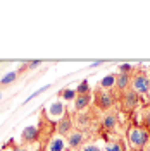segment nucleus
I'll return each mask as SVG.
<instances>
[{
    "label": "nucleus",
    "instance_id": "nucleus-1",
    "mask_svg": "<svg viewBox=\"0 0 150 151\" xmlns=\"http://www.w3.org/2000/svg\"><path fill=\"white\" fill-rule=\"evenodd\" d=\"M128 142H130V148L133 151H143L147 146H149V141H150V132L141 127V125H133L128 129Z\"/></svg>",
    "mask_w": 150,
    "mask_h": 151
},
{
    "label": "nucleus",
    "instance_id": "nucleus-2",
    "mask_svg": "<svg viewBox=\"0 0 150 151\" xmlns=\"http://www.w3.org/2000/svg\"><path fill=\"white\" fill-rule=\"evenodd\" d=\"M136 94H149L150 93V76L145 70H135L131 76V88Z\"/></svg>",
    "mask_w": 150,
    "mask_h": 151
},
{
    "label": "nucleus",
    "instance_id": "nucleus-3",
    "mask_svg": "<svg viewBox=\"0 0 150 151\" xmlns=\"http://www.w3.org/2000/svg\"><path fill=\"white\" fill-rule=\"evenodd\" d=\"M97 106L103 110V112H109V108H112L114 103H116V98L111 91H105V89H97Z\"/></svg>",
    "mask_w": 150,
    "mask_h": 151
},
{
    "label": "nucleus",
    "instance_id": "nucleus-4",
    "mask_svg": "<svg viewBox=\"0 0 150 151\" xmlns=\"http://www.w3.org/2000/svg\"><path fill=\"white\" fill-rule=\"evenodd\" d=\"M140 105V94H136L133 89H128L122 93V106L126 110H135Z\"/></svg>",
    "mask_w": 150,
    "mask_h": 151
},
{
    "label": "nucleus",
    "instance_id": "nucleus-5",
    "mask_svg": "<svg viewBox=\"0 0 150 151\" xmlns=\"http://www.w3.org/2000/svg\"><path fill=\"white\" fill-rule=\"evenodd\" d=\"M38 137H40V132H38L36 125H28L21 132V141L24 144H33V142L38 141Z\"/></svg>",
    "mask_w": 150,
    "mask_h": 151
},
{
    "label": "nucleus",
    "instance_id": "nucleus-6",
    "mask_svg": "<svg viewBox=\"0 0 150 151\" xmlns=\"http://www.w3.org/2000/svg\"><path fill=\"white\" fill-rule=\"evenodd\" d=\"M117 113L116 112H105L102 117V129H105V131L112 132L116 127H117Z\"/></svg>",
    "mask_w": 150,
    "mask_h": 151
},
{
    "label": "nucleus",
    "instance_id": "nucleus-7",
    "mask_svg": "<svg viewBox=\"0 0 150 151\" xmlns=\"http://www.w3.org/2000/svg\"><path fill=\"white\" fill-rule=\"evenodd\" d=\"M57 132H59L60 136H69V134L73 132V119H71L69 113L64 115V117L57 122Z\"/></svg>",
    "mask_w": 150,
    "mask_h": 151
},
{
    "label": "nucleus",
    "instance_id": "nucleus-8",
    "mask_svg": "<svg viewBox=\"0 0 150 151\" xmlns=\"http://www.w3.org/2000/svg\"><path fill=\"white\" fill-rule=\"evenodd\" d=\"M84 139H86L84 132L74 131V132H71V134L67 136V146H69V148H83Z\"/></svg>",
    "mask_w": 150,
    "mask_h": 151
},
{
    "label": "nucleus",
    "instance_id": "nucleus-9",
    "mask_svg": "<svg viewBox=\"0 0 150 151\" xmlns=\"http://www.w3.org/2000/svg\"><path fill=\"white\" fill-rule=\"evenodd\" d=\"M90 103H92V93L78 94V96H76V100H74V110H76V112H83Z\"/></svg>",
    "mask_w": 150,
    "mask_h": 151
},
{
    "label": "nucleus",
    "instance_id": "nucleus-10",
    "mask_svg": "<svg viewBox=\"0 0 150 151\" xmlns=\"http://www.w3.org/2000/svg\"><path fill=\"white\" fill-rule=\"evenodd\" d=\"M116 88L119 89V91H128L130 88H131V76L128 74H117L116 76Z\"/></svg>",
    "mask_w": 150,
    "mask_h": 151
},
{
    "label": "nucleus",
    "instance_id": "nucleus-11",
    "mask_svg": "<svg viewBox=\"0 0 150 151\" xmlns=\"http://www.w3.org/2000/svg\"><path fill=\"white\" fill-rule=\"evenodd\" d=\"M116 76L117 74H107L102 81H100V88L105 89V91H111L112 88H116Z\"/></svg>",
    "mask_w": 150,
    "mask_h": 151
},
{
    "label": "nucleus",
    "instance_id": "nucleus-12",
    "mask_svg": "<svg viewBox=\"0 0 150 151\" xmlns=\"http://www.w3.org/2000/svg\"><path fill=\"white\" fill-rule=\"evenodd\" d=\"M64 148H66L64 139L62 137H55V139H52V141L48 142L47 151H64Z\"/></svg>",
    "mask_w": 150,
    "mask_h": 151
},
{
    "label": "nucleus",
    "instance_id": "nucleus-13",
    "mask_svg": "<svg viewBox=\"0 0 150 151\" xmlns=\"http://www.w3.org/2000/svg\"><path fill=\"white\" fill-rule=\"evenodd\" d=\"M48 113H50L52 117L62 115V113H64V103H62V101H54V103L50 105V108H48Z\"/></svg>",
    "mask_w": 150,
    "mask_h": 151
},
{
    "label": "nucleus",
    "instance_id": "nucleus-14",
    "mask_svg": "<svg viewBox=\"0 0 150 151\" xmlns=\"http://www.w3.org/2000/svg\"><path fill=\"white\" fill-rule=\"evenodd\" d=\"M16 79H17V72H16V70H10V72H7V74L0 79V86H9L10 83H14Z\"/></svg>",
    "mask_w": 150,
    "mask_h": 151
},
{
    "label": "nucleus",
    "instance_id": "nucleus-15",
    "mask_svg": "<svg viewBox=\"0 0 150 151\" xmlns=\"http://www.w3.org/2000/svg\"><path fill=\"white\" fill-rule=\"evenodd\" d=\"M76 93L78 94H86V93H92V89H90V83H88V79H83L78 88H76Z\"/></svg>",
    "mask_w": 150,
    "mask_h": 151
},
{
    "label": "nucleus",
    "instance_id": "nucleus-16",
    "mask_svg": "<svg viewBox=\"0 0 150 151\" xmlns=\"http://www.w3.org/2000/svg\"><path fill=\"white\" fill-rule=\"evenodd\" d=\"M48 89H50V84H47V86H42V88H40V89H36V91H35V93H33V94H29L28 98H26V100L23 101V105L29 103L31 100H35L36 96H40V94H42V93H45V91H48Z\"/></svg>",
    "mask_w": 150,
    "mask_h": 151
},
{
    "label": "nucleus",
    "instance_id": "nucleus-17",
    "mask_svg": "<svg viewBox=\"0 0 150 151\" xmlns=\"http://www.w3.org/2000/svg\"><path fill=\"white\" fill-rule=\"evenodd\" d=\"M103 151H124V144L121 141H112V142H107L105 150Z\"/></svg>",
    "mask_w": 150,
    "mask_h": 151
},
{
    "label": "nucleus",
    "instance_id": "nucleus-18",
    "mask_svg": "<svg viewBox=\"0 0 150 151\" xmlns=\"http://www.w3.org/2000/svg\"><path fill=\"white\" fill-rule=\"evenodd\" d=\"M60 96H62L66 101H74L78 93H76V89H62V91H60Z\"/></svg>",
    "mask_w": 150,
    "mask_h": 151
},
{
    "label": "nucleus",
    "instance_id": "nucleus-19",
    "mask_svg": "<svg viewBox=\"0 0 150 151\" xmlns=\"http://www.w3.org/2000/svg\"><path fill=\"white\" fill-rule=\"evenodd\" d=\"M131 72H135V67H133L131 64H121V65H119V74L131 76Z\"/></svg>",
    "mask_w": 150,
    "mask_h": 151
},
{
    "label": "nucleus",
    "instance_id": "nucleus-20",
    "mask_svg": "<svg viewBox=\"0 0 150 151\" xmlns=\"http://www.w3.org/2000/svg\"><path fill=\"white\" fill-rule=\"evenodd\" d=\"M42 64V60H28V62H24V67H28V69H35Z\"/></svg>",
    "mask_w": 150,
    "mask_h": 151
},
{
    "label": "nucleus",
    "instance_id": "nucleus-21",
    "mask_svg": "<svg viewBox=\"0 0 150 151\" xmlns=\"http://www.w3.org/2000/svg\"><path fill=\"white\" fill-rule=\"evenodd\" d=\"M79 151H102V150H100L97 144H86V146H83Z\"/></svg>",
    "mask_w": 150,
    "mask_h": 151
},
{
    "label": "nucleus",
    "instance_id": "nucleus-22",
    "mask_svg": "<svg viewBox=\"0 0 150 151\" xmlns=\"http://www.w3.org/2000/svg\"><path fill=\"white\" fill-rule=\"evenodd\" d=\"M143 122L150 125V108H145V112H143Z\"/></svg>",
    "mask_w": 150,
    "mask_h": 151
},
{
    "label": "nucleus",
    "instance_id": "nucleus-23",
    "mask_svg": "<svg viewBox=\"0 0 150 151\" xmlns=\"http://www.w3.org/2000/svg\"><path fill=\"white\" fill-rule=\"evenodd\" d=\"M76 120H78V124H79V125H81V124H83V125H86V124H88V117H86V115H78V119H76Z\"/></svg>",
    "mask_w": 150,
    "mask_h": 151
},
{
    "label": "nucleus",
    "instance_id": "nucleus-24",
    "mask_svg": "<svg viewBox=\"0 0 150 151\" xmlns=\"http://www.w3.org/2000/svg\"><path fill=\"white\" fill-rule=\"evenodd\" d=\"M102 64H105V60H95L93 64H92V67H97V65H102Z\"/></svg>",
    "mask_w": 150,
    "mask_h": 151
},
{
    "label": "nucleus",
    "instance_id": "nucleus-25",
    "mask_svg": "<svg viewBox=\"0 0 150 151\" xmlns=\"http://www.w3.org/2000/svg\"><path fill=\"white\" fill-rule=\"evenodd\" d=\"M14 151H28V150H26V148H23V146H17Z\"/></svg>",
    "mask_w": 150,
    "mask_h": 151
},
{
    "label": "nucleus",
    "instance_id": "nucleus-26",
    "mask_svg": "<svg viewBox=\"0 0 150 151\" xmlns=\"http://www.w3.org/2000/svg\"><path fill=\"white\" fill-rule=\"evenodd\" d=\"M143 151H150V146H147V148H145V150H143Z\"/></svg>",
    "mask_w": 150,
    "mask_h": 151
},
{
    "label": "nucleus",
    "instance_id": "nucleus-27",
    "mask_svg": "<svg viewBox=\"0 0 150 151\" xmlns=\"http://www.w3.org/2000/svg\"><path fill=\"white\" fill-rule=\"evenodd\" d=\"M147 100H149V103H150V93H149V94H147Z\"/></svg>",
    "mask_w": 150,
    "mask_h": 151
},
{
    "label": "nucleus",
    "instance_id": "nucleus-28",
    "mask_svg": "<svg viewBox=\"0 0 150 151\" xmlns=\"http://www.w3.org/2000/svg\"><path fill=\"white\" fill-rule=\"evenodd\" d=\"M0 100H2V91H0Z\"/></svg>",
    "mask_w": 150,
    "mask_h": 151
},
{
    "label": "nucleus",
    "instance_id": "nucleus-29",
    "mask_svg": "<svg viewBox=\"0 0 150 151\" xmlns=\"http://www.w3.org/2000/svg\"><path fill=\"white\" fill-rule=\"evenodd\" d=\"M149 69H150V67H149Z\"/></svg>",
    "mask_w": 150,
    "mask_h": 151
}]
</instances>
